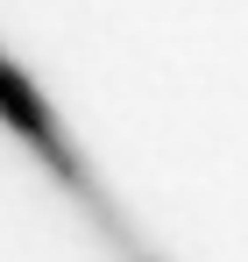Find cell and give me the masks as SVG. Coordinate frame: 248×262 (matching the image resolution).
I'll return each instance as SVG.
<instances>
[{
	"mask_svg": "<svg viewBox=\"0 0 248 262\" xmlns=\"http://www.w3.org/2000/svg\"><path fill=\"white\" fill-rule=\"evenodd\" d=\"M0 114H7V121H14V128H22V135H29V142L43 149V156L57 163V170H64L71 184H78V163H71V149L57 142V121L43 114V99H36V92H29L22 78H14V64H7V57H0Z\"/></svg>",
	"mask_w": 248,
	"mask_h": 262,
	"instance_id": "1",
	"label": "cell"
}]
</instances>
